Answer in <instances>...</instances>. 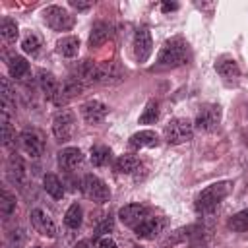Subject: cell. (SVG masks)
<instances>
[{"instance_id": "obj_1", "label": "cell", "mask_w": 248, "mask_h": 248, "mask_svg": "<svg viewBox=\"0 0 248 248\" xmlns=\"http://www.w3.org/2000/svg\"><path fill=\"white\" fill-rule=\"evenodd\" d=\"M231 182L229 180H221V182H213L209 186H205L194 200V207L198 213L205 215V213H211L225 198L227 194L231 192Z\"/></svg>"}, {"instance_id": "obj_2", "label": "cell", "mask_w": 248, "mask_h": 248, "mask_svg": "<svg viewBox=\"0 0 248 248\" xmlns=\"http://www.w3.org/2000/svg\"><path fill=\"white\" fill-rule=\"evenodd\" d=\"M188 62V43L182 37H172L165 41L159 50L157 66L159 68H178Z\"/></svg>"}, {"instance_id": "obj_3", "label": "cell", "mask_w": 248, "mask_h": 248, "mask_svg": "<svg viewBox=\"0 0 248 248\" xmlns=\"http://www.w3.org/2000/svg\"><path fill=\"white\" fill-rule=\"evenodd\" d=\"M165 141L169 145H180L194 138V124L188 118H172L163 130Z\"/></svg>"}, {"instance_id": "obj_4", "label": "cell", "mask_w": 248, "mask_h": 248, "mask_svg": "<svg viewBox=\"0 0 248 248\" xmlns=\"http://www.w3.org/2000/svg\"><path fill=\"white\" fill-rule=\"evenodd\" d=\"M81 192L87 200L95 202V203H105L110 200V190L108 186L95 174H85L81 178Z\"/></svg>"}, {"instance_id": "obj_5", "label": "cell", "mask_w": 248, "mask_h": 248, "mask_svg": "<svg viewBox=\"0 0 248 248\" xmlns=\"http://www.w3.org/2000/svg\"><path fill=\"white\" fill-rule=\"evenodd\" d=\"M39 87H41V91L45 93V97H46L50 103H54L56 107H62V105L68 103V101L64 99L62 85L58 83V79L54 78L52 72L39 70Z\"/></svg>"}, {"instance_id": "obj_6", "label": "cell", "mask_w": 248, "mask_h": 248, "mask_svg": "<svg viewBox=\"0 0 248 248\" xmlns=\"http://www.w3.org/2000/svg\"><path fill=\"white\" fill-rule=\"evenodd\" d=\"M219 122H221V107L215 103H205L200 107L194 126L200 132H213L219 126Z\"/></svg>"}, {"instance_id": "obj_7", "label": "cell", "mask_w": 248, "mask_h": 248, "mask_svg": "<svg viewBox=\"0 0 248 248\" xmlns=\"http://www.w3.org/2000/svg\"><path fill=\"white\" fill-rule=\"evenodd\" d=\"M74 124H76V114L70 108H60L52 116V134L58 141H68L74 134Z\"/></svg>"}, {"instance_id": "obj_8", "label": "cell", "mask_w": 248, "mask_h": 248, "mask_svg": "<svg viewBox=\"0 0 248 248\" xmlns=\"http://www.w3.org/2000/svg\"><path fill=\"white\" fill-rule=\"evenodd\" d=\"M45 23L54 31H68L74 27V16L62 6H48L43 12Z\"/></svg>"}, {"instance_id": "obj_9", "label": "cell", "mask_w": 248, "mask_h": 248, "mask_svg": "<svg viewBox=\"0 0 248 248\" xmlns=\"http://www.w3.org/2000/svg\"><path fill=\"white\" fill-rule=\"evenodd\" d=\"M151 50H153L151 33L145 25H141V27L136 29V35H134V56L140 64H143L151 56Z\"/></svg>"}, {"instance_id": "obj_10", "label": "cell", "mask_w": 248, "mask_h": 248, "mask_svg": "<svg viewBox=\"0 0 248 248\" xmlns=\"http://www.w3.org/2000/svg\"><path fill=\"white\" fill-rule=\"evenodd\" d=\"M145 217H149V207L143 203H128L118 209V219L126 227H138Z\"/></svg>"}, {"instance_id": "obj_11", "label": "cell", "mask_w": 248, "mask_h": 248, "mask_svg": "<svg viewBox=\"0 0 248 248\" xmlns=\"http://www.w3.org/2000/svg\"><path fill=\"white\" fill-rule=\"evenodd\" d=\"M79 112H81V118H83L87 124L95 126V124H101V122L105 120L108 108H107V105H105L103 101L91 99V101H85V103L79 107Z\"/></svg>"}, {"instance_id": "obj_12", "label": "cell", "mask_w": 248, "mask_h": 248, "mask_svg": "<svg viewBox=\"0 0 248 248\" xmlns=\"http://www.w3.org/2000/svg\"><path fill=\"white\" fill-rule=\"evenodd\" d=\"M8 178H10V182H12L14 186H17V188H23V184H25V180H27L25 161H23V157H21L17 151L10 153V157H8Z\"/></svg>"}, {"instance_id": "obj_13", "label": "cell", "mask_w": 248, "mask_h": 248, "mask_svg": "<svg viewBox=\"0 0 248 248\" xmlns=\"http://www.w3.org/2000/svg\"><path fill=\"white\" fill-rule=\"evenodd\" d=\"M31 225L37 232H41L43 236H48V238H54L56 236V225L54 221L50 219V215L41 209V207H35L31 211Z\"/></svg>"}, {"instance_id": "obj_14", "label": "cell", "mask_w": 248, "mask_h": 248, "mask_svg": "<svg viewBox=\"0 0 248 248\" xmlns=\"http://www.w3.org/2000/svg\"><path fill=\"white\" fill-rule=\"evenodd\" d=\"M165 225H167V221L163 217H145L138 227H134V232L140 238L151 240V238H155L165 229Z\"/></svg>"}, {"instance_id": "obj_15", "label": "cell", "mask_w": 248, "mask_h": 248, "mask_svg": "<svg viewBox=\"0 0 248 248\" xmlns=\"http://www.w3.org/2000/svg\"><path fill=\"white\" fill-rule=\"evenodd\" d=\"M19 143H21L23 151L31 157H41L43 155L45 143H43V138L35 130H23L19 134Z\"/></svg>"}, {"instance_id": "obj_16", "label": "cell", "mask_w": 248, "mask_h": 248, "mask_svg": "<svg viewBox=\"0 0 248 248\" xmlns=\"http://www.w3.org/2000/svg\"><path fill=\"white\" fill-rule=\"evenodd\" d=\"M58 165L64 170H76L83 165V153L79 147H66L58 153Z\"/></svg>"}, {"instance_id": "obj_17", "label": "cell", "mask_w": 248, "mask_h": 248, "mask_svg": "<svg viewBox=\"0 0 248 248\" xmlns=\"http://www.w3.org/2000/svg\"><path fill=\"white\" fill-rule=\"evenodd\" d=\"M97 76H99V83H105V85L107 83L108 85L118 83L124 78L122 70L114 62H101V64H97Z\"/></svg>"}, {"instance_id": "obj_18", "label": "cell", "mask_w": 248, "mask_h": 248, "mask_svg": "<svg viewBox=\"0 0 248 248\" xmlns=\"http://www.w3.org/2000/svg\"><path fill=\"white\" fill-rule=\"evenodd\" d=\"M215 70H217V74L221 78H225L229 81H234V79L240 78V66H238V62L232 56H221V58H217Z\"/></svg>"}, {"instance_id": "obj_19", "label": "cell", "mask_w": 248, "mask_h": 248, "mask_svg": "<svg viewBox=\"0 0 248 248\" xmlns=\"http://www.w3.org/2000/svg\"><path fill=\"white\" fill-rule=\"evenodd\" d=\"M128 145H130V149H136V151L143 149V147H155V145H159V136L153 130H140L130 136Z\"/></svg>"}, {"instance_id": "obj_20", "label": "cell", "mask_w": 248, "mask_h": 248, "mask_svg": "<svg viewBox=\"0 0 248 248\" xmlns=\"http://www.w3.org/2000/svg\"><path fill=\"white\" fill-rule=\"evenodd\" d=\"M108 37H110V25L107 21H95L91 27V33H89V46L97 48V46L105 45Z\"/></svg>"}, {"instance_id": "obj_21", "label": "cell", "mask_w": 248, "mask_h": 248, "mask_svg": "<svg viewBox=\"0 0 248 248\" xmlns=\"http://www.w3.org/2000/svg\"><path fill=\"white\" fill-rule=\"evenodd\" d=\"M8 72H10V76L16 78V79H23V78L29 74V64H27V60H25L23 56L14 54V56L8 58Z\"/></svg>"}, {"instance_id": "obj_22", "label": "cell", "mask_w": 248, "mask_h": 248, "mask_svg": "<svg viewBox=\"0 0 248 248\" xmlns=\"http://www.w3.org/2000/svg\"><path fill=\"white\" fill-rule=\"evenodd\" d=\"M56 50L58 54H62L64 58H74L79 50V39L70 35V37H62L58 43H56Z\"/></svg>"}, {"instance_id": "obj_23", "label": "cell", "mask_w": 248, "mask_h": 248, "mask_svg": "<svg viewBox=\"0 0 248 248\" xmlns=\"http://www.w3.org/2000/svg\"><path fill=\"white\" fill-rule=\"evenodd\" d=\"M138 167H140V159L136 155H130V153L120 155L114 161V170L120 172V174H130V172L138 170Z\"/></svg>"}, {"instance_id": "obj_24", "label": "cell", "mask_w": 248, "mask_h": 248, "mask_svg": "<svg viewBox=\"0 0 248 248\" xmlns=\"http://www.w3.org/2000/svg\"><path fill=\"white\" fill-rule=\"evenodd\" d=\"M43 188H45V192L46 194H50L54 200H62L64 198V186H62V182H60V178L56 176V174H45V178H43Z\"/></svg>"}, {"instance_id": "obj_25", "label": "cell", "mask_w": 248, "mask_h": 248, "mask_svg": "<svg viewBox=\"0 0 248 248\" xmlns=\"http://www.w3.org/2000/svg\"><path fill=\"white\" fill-rule=\"evenodd\" d=\"M110 157H112L110 147H107V145H103V143L91 147V163H93L95 167H105V165H108Z\"/></svg>"}, {"instance_id": "obj_26", "label": "cell", "mask_w": 248, "mask_h": 248, "mask_svg": "<svg viewBox=\"0 0 248 248\" xmlns=\"http://www.w3.org/2000/svg\"><path fill=\"white\" fill-rule=\"evenodd\" d=\"M159 101L157 99H149L141 116H140V124H155L159 120Z\"/></svg>"}, {"instance_id": "obj_27", "label": "cell", "mask_w": 248, "mask_h": 248, "mask_svg": "<svg viewBox=\"0 0 248 248\" xmlns=\"http://www.w3.org/2000/svg\"><path fill=\"white\" fill-rule=\"evenodd\" d=\"M81 217H83L81 205H79V203H72V205L66 209L64 223H66L68 229H79V225H81Z\"/></svg>"}, {"instance_id": "obj_28", "label": "cell", "mask_w": 248, "mask_h": 248, "mask_svg": "<svg viewBox=\"0 0 248 248\" xmlns=\"http://www.w3.org/2000/svg\"><path fill=\"white\" fill-rule=\"evenodd\" d=\"M227 227H229L231 231H234V232H246V231H248V207L242 209V211H238V213H234V215L229 219Z\"/></svg>"}, {"instance_id": "obj_29", "label": "cell", "mask_w": 248, "mask_h": 248, "mask_svg": "<svg viewBox=\"0 0 248 248\" xmlns=\"http://www.w3.org/2000/svg\"><path fill=\"white\" fill-rule=\"evenodd\" d=\"M194 229H196V227H180V229H176L174 232L169 234V238L163 242V246H174V244L184 242L188 236H192V231H194Z\"/></svg>"}, {"instance_id": "obj_30", "label": "cell", "mask_w": 248, "mask_h": 248, "mask_svg": "<svg viewBox=\"0 0 248 248\" xmlns=\"http://www.w3.org/2000/svg\"><path fill=\"white\" fill-rule=\"evenodd\" d=\"M0 33H2V37L8 41V43H12V41H16L17 39V23L12 19V17H4L2 19V25H0Z\"/></svg>"}, {"instance_id": "obj_31", "label": "cell", "mask_w": 248, "mask_h": 248, "mask_svg": "<svg viewBox=\"0 0 248 248\" xmlns=\"http://www.w3.org/2000/svg\"><path fill=\"white\" fill-rule=\"evenodd\" d=\"M14 209H16V198H14L8 190H4V192H2V198H0V211H2V217L8 219V217L14 213Z\"/></svg>"}, {"instance_id": "obj_32", "label": "cell", "mask_w": 248, "mask_h": 248, "mask_svg": "<svg viewBox=\"0 0 248 248\" xmlns=\"http://www.w3.org/2000/svg\"><path fill=\"white\" fill-rule=\"evenodd\" d=\"M21 48H23V52L35 56V54L41 50V39H39L35 33H29V35L21 41Z\"/></svg>"}, {"instance_id": "obj_33", "label": "cell", "mask_w": 248, "mask_h": 248, "mask_svg": "<svg viewBox=\"0 0 248 248\" xmlns=\"http://www.w3.org/2000/svg\"><path fill=\"white\" fill-rule=\"evenodd\" d=\"M2 140H4L6 147H10L14 143V140H16L12 124H10V112H2Z\"/></svg>"}, {"instance_id": "obj_34", "label": "cell", "mask_w": 248, "mask_h": 248, "mask_svg": "<svg viewBox=\"0 0 248 248\" xmlns=\"http://www.w3.org/2000/svg\"><path fill=\"white\" fill-rule=\"evenodd\" d=\"M112 229H114V221H112V217L108 215V217H105V219L95 227V234L101 236V234H105V232H110Z\"/></svg>"}, {"instance_id": "obj_35", "label": "cell", "mask_w": 248, "mask_h": 248, "mask_svg": "<svg viewBox=\"0 0 248 248\" xmlns=\"http://www.w3.org/2000/svg\"><path fill=\"white\" fill-rule=\"evenodd\" d=\"M23 242H25V232H23L21 229L12 231V234H10V244H12L14 248H19Z\"/></svg>"}, {"instance_id": "obj_36", "label": "cell", "mask_w": 248, "mask_h": 248, "mask_svg": "<svg viewBox=\"0 0 248 248\" xmlns=\"http://www.w3.org/2000/svg\"><path fill=\"white\" fill-rule=\"evenodd\" d=\"M97 248H116V242L112 238H108V236H101L97 240Z\"/></svg>"}, {"instance_id": "obj_37", "label": "cell", "mask_w": 248, "mask_h": 248, "mask_svg": "<svg viewBox=\"0 0 248 248\" xmlns=\"http://www.w3.org/2000/svg\"><path fill=\"white\" fill-rule=\"evenodd\" d=\"M70 6L76 8L78 12H85V10H89L93 4H91V2H76V0H70Z\"/></svg>"}, {"instance_id": "obj_38", "label": "cell", "mask_w": 248, "mask_h": 248, "mask_svg": "<svg viewBox=\"0 0 248 248\" xmlns=\"http://www.w3.org/2000/svg\"><path fill=\"white\" fill-rule=\"evenodd\" d=\"M178 8V4L176 2H165L163 6H161V10L163 12H172V10H176Z\"/></svg>"}, {"instance_id": "obj_39", "label": "cell", "mask_w": 248, "mask_h": 248, "mask_svg": "<svg viewBox=\"0 0 248 248\" xmlns=\"http://www.w3.org/2000/svg\"><path fill=\"white\" fill-rule=\"evenodd\" d=\"M74 248H91V242H89V240H79Z\"/></svg>"}, {"instance_id": "obj_40", "label": "cell", "mask_w": 248, "mask_h": 248, "mask_svg": "<svg viewBox=\"0 0 248 248\" xmlns=\"http://www.w3.org/2000/svg\"><path fill=\"white\" fill-rule=\"evenodd\" d=\"M35 248H41V246H35Z\"/></svg>"}, {"instance_id": "obj_41", "label": "cell", "mask_w": 248, "mask_h": 248, "mask_svg": "<svg viewBox=\"0 0 248 248\" xmlns=\"http://www.w3.org/2000/svg\"><path fill=\"white\" fill-rule=\"evenodd\" d=\"M136 248H141V246H136Z\"/></svg>"}]
</instances>
